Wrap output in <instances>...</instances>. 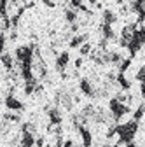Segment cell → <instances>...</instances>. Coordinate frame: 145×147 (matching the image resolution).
Wrapping results in <instances>:
<instances>
[{
    "mask_svg": "<svg viewBox=\"0 0 145 147\" xmlns=\"http://www.w3.org/2000/svg\"><path fill=\"white\" fill-rule=\"evenodd\" d=\"M5 107L9 110H14V112H19V110H23V103L19 100H16L12 95H7L5 96Z\"/></svg>",
    "mask_w": 145,
    "mask_h": 147,
    "instance_id": "6da1fadb",
    "label": "cell"
},
{
    "mask_svg": "<svg viewBox=\"0 0 145 147\" xmlns=\"http://www.w3.org/2000/svg\"><path fill=\"white\" fill-rule=\"evenodd\" d=\"M79 88H81V91L86 96H95V88H93L91 82H89V79H81Z\"/></svg>",
    "mask_w": 145,
    "mask_h": 147,
    "instance_id": "7a4b0ae2",
    "label": "cell"
},
{
    "mask_svg": "<svg viewBox=\"0 0 145 147\" xmlns=\"http://www.w3.org/2000/svg\"><path fill=\"white\" fill-rule=\"evenodd\" d=\"M68 61H70V54H68L66 51H63L61 54H58V58H56V68H58L60 72H63V70L66 68Z\"/></svg>",
    "mask_w": 145,
    "mask_h": 147,
    "instance_id": "3957f363",
    "label": "cell"
},
{
    "mask_svg": "<svg viewBox=\"0 0 145 147\" xmlns=\"http://www.w3.org/2000/svg\"><path fill=\"white\" fill-rule=\"evenodd\" d=\"M0 63H2V67L5 70H12L14 68V60H12V56L9 53H2V54H0Z\"/></svg>",
    "mask_w": 145,
    "mask_h": 147,
    "instance_id": "277c9868",
    "label": "cell"
},
{
    "mask_svg": "<svg viewBox=\"0 0 145 147\" xmlns=\"http://www.w3.org/2000/svg\"><path fill=\"white\" fill-rule=\"evenodd\" d=\"M86 39H87V35L86 33H81V35H74V37H72V39H70V47H81L84 42H86Z\"/></svg>",
    "mask_w": 145,
    "mask_h": 147,
    "instance_id": "5b68a950",
    "label": "cell"
},
{
    "mask_svg": "<svg viewBox=\"0 0 145 147\" xmlns=\"http://www.w3.org/2000/svg\"><path fill=\"white\" fill-rule=\"evenodd\" d=\"M65 20L72 25V23H75L77 21V11L74 9V7H68V9H65Z\"/></svg>",
    "mask_w": 145,
    "mask_h": 147,
    "instance_id": "8992f818",
    "label": "cell"
},
{
    "mask_svg": "<svg viewBox=\"0 0 145 147\" xmlns=\"http://www.w3.org/2000/svg\"><path fill=\"white\" fill-rule=\"evenodd\" d=\"M89 53H91V44H89V42H84V44L81 46V54H82V56H87Z\"/></svg>",
    "mask_w": 145,
    "mask_h": 147,
    "instance_id": "52a82bcc",
    "label": "cell"
},
{
    "mask_svg": "<svg viewBox=\"0 0 145 147\" xmlns=\"http://www.w3.org/2000/svg\"><path fill=\"white\" fill-rule=\"evenodd\" d=\"M136 79H138V81H142V82L145 81V67H142V68H140V72H138Z\"/></svg>",
    "mask_w": 145,
    "mask_h": 147,
    "instance_id": "ba28073f",
    "label": "cell"
},
{
    "mask_svg": "<svg viewBox=\"0 0 145 147\" xmlns=\"http://www.w3.org/2000/svg\"><path fill=\"white\" fill-rule=\"evenodd\" d=\"M4 47H5V37H4V33L0 35V54L4 53Z\"/></svg>",
    "mask_w": 145,
    "mask_h": 147,
    "instance_id": "9c48e42d",
    "label": "cell"
},
{
    "mask_svg": "<svg viewBox=\"0 0 145 147\" xmlns=\"http://www.w3.org/2000/svg\"><path fill=\"white\" fill-rule=\"evenodd\" d=\"M44 2V5H47V7H54V2L52 0H42Z\"/></svg>",
    "mask_w": 145,
    "mask_h": 147,
    "instance_id": "30bf717a",
    "label": "cell"
},
{
    "mask_svg": "<svg viewBox=\"0 0 145 147\" xmlns=\"http://www.w3.org/2000/svg\"><path fill=\"white\" fill-rule=\"evenodd\" d=\"M82 67V58H77L75 60V68H81Z\"/></svg>",
    "mask_w": 145,
    "mask_h": 147,
    "instance_id": "8fae6325",
    "label": "cell"
},
{
    "mask_svg": "<svg viewBox=\"0 0 145 147\" xmlns=\"http://www.w3.org/2000/svg\"><path fill=\"white\" fill-rule=\"evenodd\" d=\"M142 95H145V82H142Z\"/></svg>",
    "mask_w": 145,
    "mask_h": 147,
    "instance_id": "7c38bea8",
    "label": "cell"
}]
</instances>
